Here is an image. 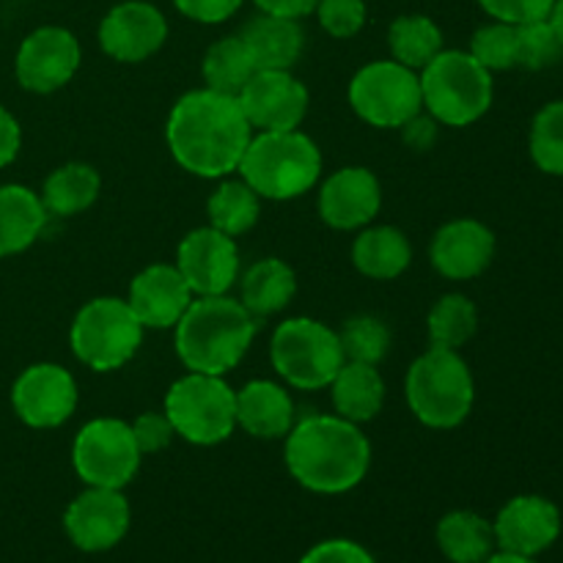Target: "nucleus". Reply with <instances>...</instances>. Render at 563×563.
Here are the masks:
<instances>
[{
	"label": "nucleus",
	"mask_w": 563,
	"mask_h": 563,
	"mask_svg": "<svg viewBox=\"0 0 563 563\" xmlns=\"http://www.w3.org/2000/svg\"><path fill=\"white\" fill-rule=\"evenodd\" d=\"M253 137L240 99L198 88L179 97L165 124V141L176 163L201 179H225L240 168Z\"/></svg>",
	"instance_id": "nucleus-1"
},
{
	"label": "nucleus",
	"mask_w": 563,
	"mask_h": 563,
	"mask_svg": "<svg viewBox=\"0 0 563 563\" xmlns=\"http://www.w3.org/2000/svg\"><path fill=\"white\" fill-rule=\"evenodd\" d=\"M286 471L308 493L344 495L372 467V443L361 427L341 416H306L286 434Z\"/></svg>",
	"instance_id": "nucleus-2"
},
{
	"label": "nucleus",
	"mask_w": 563,
	"mask_h": 563,
	"mask_svg": "<svg viewBox=\"0 0 563 563\" xmlns=\"http://www.w3.org/2000/svg\"><path fill=\"white\" fill-rule=\"evenodd\" d=\"M258 319L229 295L196 297L176 324V355L185 368L223 377L247 355Z\"/></svg>",
	"instance_id": "nucleus-3"
},
{
	"label": "nucleus",
	"mask_w": 563,
	"mask_h": 563,
	"mask_svg": "<svg viewBox=\"0 0 563 563\" xmlns=\"http://www.w3.org/2000/svg\"><path fill=\"white\" fill-rule=\"evenodd\" d=\"M242 179L269 201L306 196L322 179V152L300 130L256 132L242 157Z\"/></svg>",
	"instance_id": "nucleus-4"
},
{
	"label": "nucleus",
	"mask_w": 563,
	"mask_h": 563,
	"mask_svg": "<svg viewBox=\"0 0 563 563\" xmlns=\"http://www.w3.org/2000/svg\"><path fill=\"white\" fill-rule=\"evenodd\" d=\"M405 399L412 416L429 429H456L471 416L476 383L456 350L429 346L405 377Z\"/></svg>",
	"instance_id": "nucleus-5"
},
{
	"label": "nucleus",
	"mask_w": 563,
	"mask_h": 563,
	"mask_svg": "<svg viewBox=\"0 0 563 563\" xmlns=\"http://www.w3.org/2000/svg\"><path fill=\"white\" fill-rule=\"evenodd\" d=\"M423 110L438 124L471 126L493 104V71L484 69L471 53L443 49L421 71Z\"/></svg>",
	"instance_id": "nucleus-6"
},
{
	"label": "nucleus",
	"mask_w": 563,
	"mask_h": 563,
	"mask_svg": "<svg viewBox=\"0 0 563 563\" xmlns=\"http://www.w3.org/2000/svg\"><path fill=\"white\" fill-rule=\"evenodd\" d=\"M269 361L278 377L297 390H322L333 383L346 357L339 330L311 317L286 319L269 341Z\"/></svg>",
	"instance_id": "nucleus-7"
},
{
	"label": "nucleus",
	"mask_w": 563,
	"mask_h": 563,
	"mask_svg": "<svg viewBox=\"0 0 563 563\" xmlns=\"http://www.w3.org/2000/svg\"><path fill=\"white\" fill-rule=\"evenodd\" d=\"M163 412L176 438L192 445H218L236 429V390L223 377L190 372L170 385Z\"/></svg>",
	"instance_id": "nucleus-8"
},
{
	"label": "nucleus",
	"mask_w": 563,
	"mask_h": 563,
	"mask_svg": "<svg viewBox=\"0 0 563 563\" xmlns=\"http://www.w3.org/2000/svg\"><path fill=\"white\" fill-rule=\"evenodd\" d=\"M69 344L77 361L91 372H115L141 350L143 324L121 297H97L77 311Z\"/></svg>",
	"instance_id": "nucleus-9"
},
{
	"label": "nucleus",
	"mask_w": 563,
	"mask_h": 563,
	"mask_svg": "<svg viewBox=\"0 0 563 563\" xmlns=\"http://www.w3.org/2000/svg\"><path fill=\"white\" fill-rule=\"evenodd\" d=\"M350 104L366 124L399 130L423 110L421 77L399 60H372L352 77Z\"/></svg>",
	"instance_id": "nucleus-10"
},
{
	"label": "nucleus",
	"mask_w": 563,
	"mask_h": 563,
	"mask_svg": "<svg viewBox=\"0 0 563 563\" xmlns=\"http://www.w3.org/2000/svg\"><path fill=\"white\" fill-rule=\"evenodd\" d=\"M132 427L121 418H93L71 443V467L86 487L124 489L141 467Z\"/></svg>",
	"instance_id": "nucleus-11"
},
{
	"label": "nucleus",
	"mask_w": 563,
	"mask_h": 563,
	"mask_svg": "<svg viewBox=\"0 0 563 563\" xmlns=\"http://www.w3.org/2000/svg\"><path fill=\"white\" fill-rule=\"evenodd\" d=\"M80 60L82 49L75 33L58 25H44L22 38L14 71L25 91L53 93L71 82L80 69Z\"/></svg>",
	"instance_id": "nucleus-12"
},
{
	"label": "nucleus",
	"mask_w": 563,
	"mask_h": 563,
	"mask_svg": "<svg viewBox=\"0 0 563 563\" xmlns=\"http://www.w3.org/2000/svg\"><path fill=\"white\" fill-rule=\"evenodd\" d=\"M176 269L196 297L229 295L240 278V247L234 236L203 225L179 242Z\"/></svg>",
	"instance_id": "nucleus-13"
},
{
	"label": "nucleus",
	"mask_w": 563,
	"mask_h": 563,
	"mask_svg": "<svg viewBox=\"0 0 563 563\" xmlns=\"http://www.w3.org/2000/svg\"><path fill=\"white\" fill-rule=\"evenodd\" d=\"M16 418L33 429H55L77 410V383L58 363H33L11 388Z\"/></svg>",
	"instance_id": "nucleus-14"
},
{
	"label": "nucleus",
	"mask_w": 563,
	"mask_h": 563,
	"mask_svg": "<svg viewBox=\"0 0 563 563\" xmlns=\"http://www.w3.org/2000/svg\"><path fill=\"white\" fill-rule=\"evenodd\" d=\"M132 522L130 500L121 489L88 487L64 511V531L82 553H104L126 537Z\"/></svg>",
	"instance_id": "nucleus-15"
},
{
	"label": "nucleus",
	"mask_w": 563,
	"mask_h": 563,
	"mask_svg": "<svg viewBox=\"0 0 563 563\" xmlns=\"http://www.w3.org/2000/svg\"><path fill=\"white\" fill-rule=\"evenodd\" d=\"M236 99L253 132L300 130L308 113V88L291 71H256Z\"/></svg>",
	"instance_id": "nucleus-16"
},
{
	"label": "nucleus",
	"mask_w": 563,
	"mask_h": 563,
	"mask_svg": "<svg viewBox=\"0 0 563 563\" xmlns=\"http://www.w3.org/2000/svg\"><path fill=\"white\" fill-rule=\"evenodd\" d=\"M168 38V20L146 0H124L99 22V47L121 64L152 58Z\"/></svg>",
	"instance_id": "nucleus-17"
},
{
	"label": "nucleus",
	"mask_w": 563,
	"mask_h": 563,
	"mask_svg": "<svg viewBox=\"0 0 563 563\" xmlns=\"http://www.w3.org/2000/svg\"><path fill=\"white\" fill-rule=\"evenodd\" d=\"M319 218L335 231H361L383 207V187L379 179L363 165H346L333 170L319 185Z\"/></svg>",
	"instance_id": "nucleus-18"
},
{
	"label": "nucleus",
	"mask_w": 563,
	"mask_h": 563,
	"mask_svg": "<svg viewBox=\"0 0 563 563\" xmlns=\"http://www.w3.org/2000/svg\"><path fill=\"white\" fill-rule=\"evenodd\" d=\"M493 531L498 550L537 559L561 537V511L542 495H517L498 511Z\"/></svg>",
	"instance_id": "nucleus-19"
},
{
	"label": "nucleus",
	"mask_w": 563,
	"mask_h": 563,
	"mask_svg": "<svg viewBox=\"0 0 563 563\" xmlns=\"http://www.w3.org/2000/svg\"><path fill=\"white\" fill-rule=\"evenodd\" d=\"M196 295L176 269V264H148L132 278L130 302L132 313L143 330H170L179 324Z\"/></svg>",
	"instance_id": "nucleus-20"
},
{
	"label": "nucleus",
	"mask_w": 563,
	"mask_h": 563,
	"mask_svg": "<svg viewBox=\"0 0 563 563\" xmlns=\"http://www.w3.org/2000/svg\"><path fill=\"white\" fill-rule=\"evenodd\" d=\"M495 234L473 218L445 223L429 245V262L443 278H478L493 264Z\"/></svg>",
	"instance_id": "nucleus-21"
},
{
	"label": "nucleus",
	"mask_w": 563,
	"mask_h": 563,
	"mask_svg": "<svg viewBox=\"0 0 563 563\" xmlns=\"http://www.w3.org/2000/svg\"><path fill=\"white\" fill-rule=\"evenodd\" d=\"M295 401L273 379H253L236 390V427L256 440H280L295 427Z\"/></svg>",
	"instance_id": "nucleus-22"
},
{
	"label": "nucleus",
	"mask_w": 563,
	"mask_h": 563,
	"mask_svg": "<svg viewBox=\"0 0 563 563\" xmlns=\"http://www.w3.org/2000/svg\"><path fill=\"white\" fill-rule=\"evenodd\" d=\"M240 38L251 49L258 71H291L306 47L300 20L258 14L240 31Z\"/></svg>",
	"instance_id": "nucleus-23"
},
{
	"label": "nucleus",
	"mask_w": 563,
	"mask_h": 563,
	"mask_svg": "<svg viewBox=\"0 0 563 563\" xmlns=\"http://www.w3.org/2000/svg\"><path fill=\"white\" fill-rule=\"evenodd\" d=\"M42 196L25 185H0V258L27 251L47 225Z\"/></svg>",
	"instance_id": "nucleus-24"
},
{
	"label": "nucleus",
	"mask_w": 563,
	"mask_h": 563,
	"mask_svg": "<svg viewBox=\"0 0 563 563\" xmlns=\"http://www.w3.org/2000/svg\"><path fill=\"white\" fill-rule=\"evenodd\" d=\"M328 388L330 396H333L335 416L346 418L357 427L374 421L383 412L385 383L377 366L346 361Z\"/></svg>",
	"instance_id": "nucleus-25"
},
{
	"label": "nucleus",
	"mask_w": 563,
	"mask_h": 563,
	"mask_svg": "<svg viewBox=\"0 0 563 563\" xmlns=\"http://www.w3.org/2000/svg\"><path fill=\"white\" fill-rule=\"evenodd\" d=\"M352 262L357 273L372 280H394L410 267L412 247L410 240L396 225H366L355 236Z\"/></svg>",
	"instance_id": "nucleus-26"
},
{
	"label": "nucleus",
	"mask_w": 563,
	"mask_h": 563,
	"mask_svg": "<svg viewBox=\"0 0 563 563\" xmlns=\"http://www.w3.org/2000/svg\"><path fill=\"white\" fill-rule=\"evenodd\" d=\"M295 295L297 275L284 258H262V262L251 264L240 280V302L256 319H267L289 308Z\"/></svg>",
	"instance_id": "nucleus-27"
},
{
	"label": "nucleus",
	"mask_w": 563,
	"mask_h": 563,
	"mask_svg": "<svg viewBox=\"0 0 563 563\" xmlns=\"http://www.w3.org/2000/svg\"><path fill=\"white\" fill-rule=\"evenodd\" d=\"M438 548L451 563H487L498 550L493 522L476 511H449L438 522Z\"/></svg>",
	"instance_id": "nucleus-28"
},
{
	"label": "nucleus",
	"mask_w": 563,
	"mask_h": 563,
	"mask_svg": "<svg viewBox=\"0 0 563 563\" xmlns=\"http://www.w3.org/2000/svg\"><path fill=\"white\" fill-rule=\"evenodd\" d=\"M102 190V176L88 163H66L47 176L42 203L53 218H71L91 207Z\"/></svg>",
	"instance_id": "nucleus-29"
},
{
	"label": "nucleus",
	"mask_w": 563,
	"mask_h": 563,
	"mask_svg": "<svg viewBox=\"0 0 563 563\" xmlns=\"http://www.w3.org/2000/svg\"><path fill=\"white\" fill-rule=\"evenodd\" d=\"M256 64H253L251 49L245 47V42L236 36H225L220 42H214L207 49L201 64V75L207 86L218 93H229V97H240L242 88L247 86L253 75H256Z\"/></svg>",
	"instance_id": "nucleus-30"
},
{
	"label": "nucleus",
	"mask_w": 563,
	"mask_h": 563,
	"mask_svg": "<svg viewBox=\"0 0 563 563\" xmlns=\"http://www.w3.org/2000/svg\"><path fill=\"white\" fill-rule=\"evenodd\" d=\"M209 225L229 236H242L258 223L262 198L245 179H225L207 201Z\"/></svg>",
	"instance_id": "nucleus-31"
},
{
	"label": "nucleus",
	"mask_w": 563,
	"mask_h": 563,
	"mask_svg": "<svg viewBox=\"0 0 563 563\" xmlns=\"http://www.w3.org/2000/svg\"><path fill=\"white\" fill-rule=\"evenodd\" d=\"M478 330V308L471 297L451 291L432 306L427 317L429 344L440 350H456L465 346Z\"/></svg>",
	"instance_id": "nucleus-32"
},
{
	"label": "nucleus",
	"mask_w": 563,
	"mask_h": 563,
	"mask_svg": "<svg viewBox=\"0 0 563 563\" xmlns=\"http://www.w3.org/2000/svg\"><path fill=\"white\" fill-rule=\"evenodd\" d=\"M388 47L394 60L407 69L421 71L438 53H443V31L423 14H405L394 20L388 31Z\"/></svg>",
	"instance_id": "nucleus-33"
},
{
	"label": "nucleus",
	"mask_w": 563,
	"mask_h": 563,
	"mask_svg": "<svg viewBox=\"0 0 563 563\" xmlns=\"http://www.w3.org/2000/svg\"><path fill=\"white\" fill-rule=\"evenodd\" d=\"M341 350L352 363H368L379 366L390 352V328L374 313H361V317L346 319L344 328L339 330Z\"/></svg>",
	"instance_id": "nucleus-34"
},
{
	"label": "nucleus",
	"mask_w": 563,
	"mask_h": 563,
	"mask_svg": "<svg viewBox=\"0 0 563 563\" xmlns=\"http://www.w3.org/2000/svg\"><path fill=\"white\" fill-rule=\"evenodd\" d=\"M531 157L544 174L563 176V99L544 104L533 119Z\"/></svg>",
	"instance_id": "nucleus-35"
},
{
	"label": "nucleus",
	"mask_w": 563,
	"mask_h": 563,
	"mask_svg": "<svg viewBox=\"0 0 563 563\" xmlns=\"http://www.w3.org/2000/svg\"><path fill=\"white\" fill-rule=\"evenodd\" d=\"M467 53L487 71H506L517 66V25L509 22H489L478 27L471 38Z\"/></svg>",
	"instance_id": "nucleus-36"
},
{
	"label": "nucleus",
	"mask_w": 563,
	"mask_h": 563,
	"mask_svg": "<svg viewBox=\"0 0 563 563\" xmlns=\"http://www.w3.org/2000/svg\"><path fill=\"white\" fill-rule=\"evenodd\" d=\"M563 58V44L555 36L550 20L526 22L517 25V66L531 71H542L555 66Z\"/></svg>",
	"instance_id": "nucleus-37"
},
{
	"label": "nucleus",
	"mask_w": 563,
	"mask_h": 563,
	"mask_svg": "<svg viewBox=\"0 0 563 563\" xmlns=\"http://www.w3.org/2000/svg\"><path fill=\"white\" fill-rule=\"evenodd\" d=\"M319 25L333 38H352L366 25V0H319L317 9Z\"/></svg>",
	"instance_id": "nucleus-38"
},
{
	"label": "nucleus",
	"mask_w": 563,
	"mask_h": 563,
	"mask_svg": "<svg viewBox=\"0 0 563 563\" xmlns=\"http://www.w3.org/2000/svg\"><path fill=\"white\" fill-rule=\"evenodd\" d=\"M555 0H478L493 20L509 22V25H526V22L548 20Z\"/></svg>",
	"instance_id": "nucleus-39"
},
{
	"label": "nucleus",
	"mask_w": 563,
	"mask_h": 563,
	"mask_svg": "<svg viewBox=\"0 0 563 563\" xmlns=\"http://www.w3.org/2000/svg\"><path fill=\"white\" fill-rule=\"evenodd\" d=\"M132 427V438H135L137 449H141V454H159V451H165L170 445V440L176 438L174 427H170L168 416L165 412H143V416H137L135 421L130 423Z\"/></svg>",
	"instance_id": "nucleus-40"
},
{
	"label": "nucleus",
	"mask_w": 563,
	"mask_h": 563,
	"mask_svg": "<svg viewBox=\"0 0 563 563\" xmlns=\"http://www.w3.org/2000/svg\"><path fill=\"white\" fill-rule=\"evenodd\" d=\"M300 563H377L363 544L350 542V539H328L319 542L302 555Z\"/></svg>",
	"instance_id": "nucleus-41"
},
{
	"label": "nucleus",
	"mask_w": 563,
	"mask_h": 563,
	"mask_svg": "<svg viewBox=\"0 0 563 563\" xmlns=\"http://www.w3.org/2000/svg\"><path fill=\"white\" fill-rule=\"evenodd\" d=\"M174 5L187 20L201 22V25H218L240 11L242 0H174Z\"/></svg>",
	"instance_id": "nucleus-42"
},
{
	"label": "nucleus",
	"mask_w": 563,
	"mask_h": 563,
	"mask_svg": "<svg viewBox=\"0 0 563 563\" xmlns=\"http://www.w3.org/2000/svg\"><path fill=\"white\" fill-rule=\"evenodd\" d=\"M399 130L407 146L418 148V152H423V148H429L434 141H438V121H434L427 110L412 115V119L407 121L405 126H399Z\"/></svg>",
	"instance_id": "nucleus-43"
},
{
	"label": "nucleus",
	"mask_w": 563,
	"mask_h": 563,
	"mask_svg": "<svg viewBox=\"0 0 563 563\" xmlns=\"http://www.w3.org/2000/svg\"><path fill=\"white\" fill-rule=\"evenodd\" d=\"M22 146V130L20 121L0 104V168L11 165L20 154Z\"/></svg>",
	"instance_id": "nucleus-44"
},
{
	"label": "nucleus",
	"mask_w": 563,
	"mask_h": 563,
	"mask_svg": "<svg viewBox=\"0 0 563 563\" xmlns=\"http://www.w3.org/2000/svg\"><path fill=\"white\" fill-rule=\"evenodd\" d=\"M262 14L286 16V20H302V16L313 14L319 0H253Z\"/></svg>",
	"instance_id": "nucleus-45"
},
{
	"label": "nucleus",
	"mask_w": 563,
	"mask_h": 563,
	"mask_svg": "<svg viewBox=\"0 0 563 563\" xmlns=\"http://www.w3.org/2000/svg\"><path fill=\"white\" fill-rule=\"evenodd\" d=\"M550 25H553L555 36H559V42L563 44V0H555L553 3V11H550Z\"/></svg>",
	"instance_id": "nucleus-46"
},
{
	"label": "nucleus",
	"mask_w": 563,
	"mask_h": 563,
	"mask_svg": "<svg viewBox=\"0 0 563 563\" xmlns=\"http://www.w3.org/2000/svg\"><path fill=\"white\" fill-rule=\"evenodd\" d=\"M487 563H537V559H528V555H515V553H504V550H498V553L489 555Z\"/></svg>",
	"instance_id": "nucleus-47"
}]
</instances>
